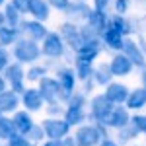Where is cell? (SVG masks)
<instances>
[{
	"instance_id": "6da1fadb",
	"label": "cell",
	"mask_w": 146,
	"mask_h": 146,
	"mask_svg": "<svg viewBox=\"0 0 146 146\" xmlns=\"http://www.w3.org/2000/svg\"><path fill=\"white\" fill-rule=\"evenodd\" d=\"M101 138V133L98 129H94V127H84V129H80L78 135H76V142L80 146H94L98 144Z\"/></svg>"
},
{
	"instance_id": "2e32d148",
	"label": "cell",
	"mask_w": 146,
	"mask_h": 146,
	"mask_svg": "<svg viewBox=\"0 0 146 146\" xmlns=\"http://www.w3.org/2000/svg\"><path fill=\"white\" fill-rule=\"evenodd\" d=\"M144 86H146V74H144ZM144 90H146V88H144Z\"/></svg>"
},
{
	"instance_id": "4fadbf2b",
	"label": "cell",
	"mask_w": 146,
	"mask_h": 146,
	"mask_svg": "<svg viewBox=\"0 0 146 146\" xmlns=\"http://www.w3.org/2000/svg\"><path fill=\"white\" fill-rule=\"evenodd\" d=\"M10 146H29V144H27L25 140H22V138H14L10 142Z\"/></svg>"
},
{
	"instance_id": "9c48e42d",
	"label": "cell",
	"mask_w": 146,
	"mask_h": 146,
	"mask_svg": "<svg viewBox=\"0 0 146 146\" xmlns=\"http://www.w3.org/2000/svg\"><path fill=\"white\" fill-rule=\"evenodd\" d=\"M136 135H138V131H136L135 125H133V127H123V131L119 133V138H121V140H131V138H135Z\"/></svg>"
},
{
	"instance_id": "52a82bcc",
	"label": "cell",
	"mask_w": 146,
	"mask_h": 146,
	"mask_svg": "<svg viewBox=\"0 0 146 146\" xmlns=\"http://www.w3.org/2000/svg\"><path fill=\"white\" fill-rule=\"evenodd\" d=\"M66 131H68L66 123H56V121H49V123H47V133H49V136H53V138L62 136Z\"/></svg>"
},
{
	"instance_id": "8fae6325",
	"label": "cell",
	"mask_w": 146,
	"mask_h": 146,
	"mask_svg": "<svg viewBox=\"0 0 146 146\" xmlns=\"http://www.w3.org/2000/svg\"><path fill=\"white\" fill-rule=\"evenodd\" d=\"M107 41H109L111 47H121L123 45V43H121V35L115 33V31H109V33H107Z\"/></svg>"
},
{
	"instance_id": "277c9868",
	"label": "cell",
	"mask_w": 146,
	"mask_h": 146,
	"mask_svg": "<svg viewBox=\"0 0 146 146\" xmlns=\"http://www.w3.org/2000/svg\"><path fill=\"white\" fill-rule=\"evenodd\" d=\"M107 100L111 101V103H121V101L129 100V92L121 84H113V86H109V90H107Z\"/></svg>"
},
{
	"instance_id": "3957f363",
	"label": "cell",
	"mask_w": 146,
	"mask_h": 146,
	"mask_svg": "<svg viewBox=\"0 0 146 146\" xmlns=\"http://www.w3.org/2000/svg\"><path fill=\"white\" fill-rule=\"evenodd\" d=\"M103 123L111 125V127H127V123H129V113L125 111V109H121V107H117V109H113L109 113V117Z\"/></svg>"
},
{
	"instance_id": "5b68a950",
	"label": "cell",
	"mask_w": 146,
	"mask_h": 146,
	"mask_svg": "<svg viewBox=\"0 0 146 146\" xmlns=\"http://www.w3.org/2000/svg\"><path fill=\"white\" fill-rule=\"evenodd\" d=\"M131 68H133V64H131V60H129L127 56H117V58L113 60V64H111L113 74H117V76H125V74H129Z\"/></svg>"
},
{
	"instance_id": "8992f818",
	"label": "cell",
	"mask_w": 146,
	"mask_h": 146,
	"mask_svg": "<svg viewBox=\"0 0 146 146\" xmlns=\"http://www.w3.org/2000/svg\"><path fill=\"white\" fill-rule=\"evenodd\" d=\"M129 107L131 109H140L146 105V90H135L133 94H129Z\"/></svg>"
},
{
	"instance_id": "ba28073f",
	"label": "cell",
	"mask_w": 146,
	"mask_h": 146,
	"mask_svg": "<svg viewBox=\"0 0 146 146\" xmlns=\"http://www.w3.org/2000/svg\"><path fill=\"white\" fill-rule=\"evenodd\" d=\"M127 51H129V55L133 56V60H135L136 64H140V66L144 64V58H142V55H140V51H138L133 43H129V45H127Z\"/></svg>"
},
{
	"instance_id": "5bb4252c",
	"label": "cell",
	"mask_w": 146,
	"mask_h": 146,
	"mask_svg": "<svg viewBox=\"0 0 146 146\" xmlns=\"http://www.w3.org/2000/svg\"><path fill=\"white\" fill-rule=\"evenodd\" d=\"M117 8H119V10H125V8H127V2H125V0H119V2H117Z\"/></svg>"
},
{
	"instance_id": "9a60e30c",
	"label": "cell",
	"mask_w": 146,
	"mask_h": 146,
	"mask_svg": "<svg viewBox=\"0 0 146 146\" xmlns=\"http://www.w3.org/2000/svg\"><path fill=\"white\" fill-rule=\"evenodd\" d=\"M101 146H117L113 140H105V142H101Z\"/></svg>"
},
{
	"instance_id": "7c38bea8",
	"label": "cell",
	"mask_w": 146,
	"mask_h": 146,
	"mask_svg": "<svg viewBox=\"0 0 146 146\" xmlns=\"http://www.w3.org/2000/svg\"><path fill=\"white\" fill-rule=\"evenodd\" d=\"M80 119H82V113H80V109H72V111L68 113V121H70V123H78Z\"/></svg>"
},
{
	"instance_id": "7a4b0ae2",
	"label": "cell",
	"mask_w": 146,
	"mask_h": 146,
	"mask_svg": "<svg viewBox=\"0 0 146 146\" xmlns=\"http://www.w3.org/2000/svg\"><path fill=\"white\" fill-rule=\"evenodd\" d=\"M94 115L100 119V121H105L107 117H109V113L113 111V107H111V101L107 100L105 96H100V98H96L94 100Z\"/></svg>"
},
{
	"instance_id": "30bf717a",
	"label": "cell",
	"mask_w": 146,
	"mask_h": 146,
	"mask_svg": "<svg viewBox=\"0 0 146 146\" xmlns=\"http://www.w3.org/2000/svg\"><path fill=\"white\" fill-rule=\"evenodd\" d=\"M133 125L136 127L138 133H144L146 135V115H136L135 119H133Z\"/></svg>"
}]
</instances>
